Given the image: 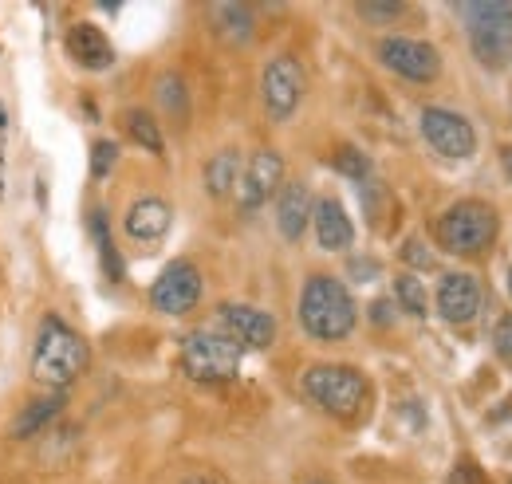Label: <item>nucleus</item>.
<instances>
[{"label":"nucleus","instance_id":"obj_1","mask_svg":"<svg viewBox=\"0 0 512 484\" xmlns=\"http://www.w3.org/2000/svg\"><path fill=\"white\" fill-rule=\"evenodd\" d=\"M296 311H300V327L316 343H343V339H351V331L359 323V307L351 300L347 284L327 276V272L308 276Z\"/></svg>","mask_w":512,"mask_h":484},{"label":"nucleus","instance_id":"obj_2","mask_svg":"<svg viewBox=\"0 0 512 484\" xmlns=\"http://www.w3.org/2000/svg\"><path fill=\"white\" fill-rule=\"evenodd\" d=\"M87 343L79 339L75 327H67L60 315H48L40 323V339L32 351V378L48 390H64L71 386L83 370H87Z\"/></svg>","mask_w":512,"mask_h":484},{"label":"nucleus","instance_id":"obj_3","mask_svg":"<svg viewBox=\"0 0 512 484\" xmlns=\"http://www.w3.org/2000/svg\"><path fill=\"white\" fill-rule=\"evenodd\" d=\"M300 386H304V394H308V402H312V406H320L323 414L343 418V422L359 418V414L367 410V398H371L367 378L347 363L308 366V370H304V378H300Z\"/></svg>","mask_w":512,"mask_h":484},{"label":"nucleus","instance_id":"obj_4","mask_svg":"<svg viewBox=\"0 0 512 484\" xmlns=\"http://www.w3.org/2000/svg\"><path fill=\"white\" fill-rule=\"evenodd\" d=\"M465 20L469 48L481 67L505 71L512 63V4L509 0H489V4H457Z\"/></svg>","mask_w":512,"mask_h":484},{"label":"nucleus","instance_id":"obj_5","mask_svg":"<svg viewBox=\"0 0 512 484\" xmlns=\"http://www.w3.org/2000/svg\"><path fill=\"white\" fill-rule=\"evenodd\" d=\"M497 229H501L497 209L489 201L469 197V201L449 205L446 213L434 221V241L449 256H477L497 241Z\"/></svg>","mask_w":512,"mask_h":484},{"label":"nucleus","instance_id":"obj_6","mask_svg":"<svg viewBox=\"0 0 512 484\" xmlns=\"http://www.w3.org/2000/svg\"><path fill=\"white\" fill-rule=\"evenodd\" d=\"M241 347L221 331H193L182 343V370L197 382H233L241 370Z\"/></svg>","mask_w":512,"mask_h":484},{"label":"nucleus","instance_id":"obj_7","mask_svg":"<svg viewBox=\"0 0 512 484\" xmlns=\"http://www.w3.org/2000/svg\"><path fill=\"white\" fill-rule=\"evenodd\" d=\"M260 99L272 122H288L304 99V67L296 56H276L260 75Z\"/></svg>","mask_w":512,"mask_h":484},{"label":"nucleus","instance_id":"obj_8","mask_svg":"<svg viewBox=\"0 0 512 484\" xmlns=\"http://www.w3.org/2000/svg\"><path fill=\"white\" fill-rule=\"evenodd\" d=\"M379 63L390 67L394 75L410 79V83H434L442 75V56L434 44L414 40V36H383L379 40Z\"/></svg>","mask_w":512,"mask_h":484},{"label":"nucleus","instance_id":"obj_9","mask_svg":"<svg viewBox=\"0 0 512 484\" xmlns=\"http://www.w3.org/2000/svg\"><path fill=\"white\" fill-rule=\"evenodd\" d=\"M418 126H422V138L430 142V150H438L442 158L461 162V158H473L477 154V130H473V122L465 119V115H457V111H449V107H426Z\"/></svg>","mask_w":512,"mask_h":484},{"label":"nucleus","instance_id":"obj_10","mask_svg":"<svg viewBox=\"0 0 512 484\" xmlns=\"http://www.w3.org/2000/svg\"><path fill=\"white\" fill-rule=\"evenodd\" d=\"M217 327L225 339H233L241 351H268L276 343V319L253 303H221Z\"/></svg>","mask_w":512,"mask_h":484},{"label":"nucleus","instance_id":"obj_11","mask_svg":"<svg viewBox=\"0 0 512 484\" xmlns=\"http://www.w3.org/2000/svg\"><path fill=\"white\" fill-rule=\"evenodd\" d=\"M284 182V158L276 150H256L249 158V166H241V178H237V209L241 213H256L260 205H268V197L280 193Z\"/></svg>","mask_w":512,"mask_h":484},{"label":"nucleus","instance_id":"obj_12","mask_svg":"<svg viewBox=\"0 0 512 484\" xmlns=\"http://www.w3.org/2000/svg\"><path fill=\"white\" fill-rule=\"evenodd\" d=\"M201 300V272L193 260H174L162 268V276L150 288V303L162 315H186Z\"/></svg>","mask_w":512,"mask_h":484},{"label":"nucleus","instance_id":"obj_13","mask_svg":"<svg viewBox=\"0 0 512 484\" xmlns=\"http://www.w3.org/2000/svg\"><path fill=\"white\" fill-rule=\"evenodd\" d=\"M438 315L453 323V327H465V323H473L477 315H481V307H485V292H481V280L473 276V272H446L442 280H438Z\"/></svg>","mask_w":512,"mask_h":484},{"label":"nucleus","instance_id":"obj_14","mask_svg":"<svg viewBox=\"0 0 512 484\" xmlns=\"http://www.w3.org/2000/svg\"><path fill=\"white\" fill-rule=\"evenodd\" d=\"M312 225H316V241L323 252H347L355 244V225H351L343 201H335V197H320L312 205Z\"/></svg>","mask_w":512,"mask_h":484},{"label":"nucleus","instance_id":"obj_15","mask_svg":"<svg viewBox=\"0 0 512 484\" xmlns=\"http://www.w3.org/2000/svg\"><path fill=\"white\" fill-rule=\"evenodd\" d=\"M312 205L316 201H312L304 182L280 185V193H276V229H280L284 241H300L304 237V229L312 221Z\"/></svg>","mask_w":512,"mask_h":484},{"label":"nucleus","instance_id":"obj_16","mask_svg":"<svg viewBox=\"0 0 512 484\" xmlns=\"http://www.w3.org/2000/svg\"><path fill=\"white\" fill-rule=\"evenodd\" d=\"M174 225V209L162 197H138L127 209V237L130 241L154 244L162 241Z\"/></svg>","mask_w":512,"mask_h":484},{"label":"nucleus","instance_id":"obj_17","mask_svg":"<svg viewBox=\"0 0 512 484\" xmlns=\"http://www.w3.org/2000/svg\"><path fill=\"white\" fill-rule=\"evenodd\" d=\"M64 44H67V56L79 63V67H87V71H107L115 63L111 40L95 24H71Z\"/></svg>","mask_w":512,"mask_h":484},{"label":"nucleus","instance_id":"obj_18","mask_svg":"<svg viewBox=\"0 0 512 484\" xmlns=\"http://www.w3.org/2000/svg\"><path fill=\"white\" fill-rule=\"evenodd\" d=\"M60 410H64V390H52V394H44V398H32V402L20 410V418L12 422V437L28 441V437L44 433L48 425L60 418Z\"/></svg>","mask_w":512,"mask_h":484},{"label":"nucleus","instance_id":"obj_19","mask_svg":"<svg viewBox=\"0 0 512 484\" xmlns=\"http://www.w3.org/2000/svg\"><path fill=\"white\" fill-rule=\"evenodd\" d=\"M237 178H241V154L237 150H217L205 162V189L213 197H229L237 189Z\"/></svg>","mask_w":512,"mask_h":484},{"label":"nucleus","instance_id":"obj_20","mask_svg":"<svg viewBox=\"0 0 512 484\" xmlns=\"http://www.w3.org/2000/svg\"><path fill=\"white\" fill-rule=\"evenodd\" d=\"M91 237L99 244V260H103L107 280H123V256H119V248L111 241V229H107L103 209H91Z\"/></svg>","mask_w":512,"mask_h":484},{"label":"nucleus","instance_id":"obj_21","mask_svg":"<svg viewBox=\"0 0 512 484\" xmlns=\"http://www.w3.org/2000/svg\"><path fill=\"white\" fill-rule=\"evenodd\" d=\"M394 300H398V307H402L406 315H414V319H426V311H430L426 284H422L414 272H402V276H394Z\"/></svg>","mask_w":512,"mask_h":484},{"label":"nucleus","instance_id":"obj_22","mask_svg":"<svg viewBox=\"0 0 512 484\" xmlns=\"http://www.w3.org/2000/svg\"><path fill=\"white\" fill-rule=\"evenodd\" d=\"M123 122H127V134L142 146V150H150V154H162V130H158V122H154V115H146V111H127L123 115Z\"/></svg>","mask_w":512,"mask_h":484},{"label":"nucleus","instance_id":"obj_23","mask_svg":"<svg viewBox=\"0 0 512 484\" xmlns=\"http://www.w3.org/2000/svg\"><path fill=\"white\" fill-rule=\"evenodd\" d=\"M217 20H225L221 32H229L233 40H249L253 36V12L245 4H221L217 8Z\"/></svg>","mask_w":512,"mask_h":484},{"label":"nucleus","instance_id":"obj_24","mask_svg":"<svg viewBox=\"0 0 512 484\" xmlns=\"http://www.w3.org/2000/svg\"><path fill=\"white\" fill-rule=\"evenodd\" d=\"M158 99H162V107H166L170 115L186 119L190 99H186V83H182L178 75H162V79H158Z\"/></svg>","mask_w":512,"mask_h":484},{"label":"nucleus","instance_id":"obj_25","mask_svg":"<svg viewBox=\"0 0 512 484\" xmlns=\"http://www.w3.org/2000/svg\"><path fill=\"white\" fill-rule=\"evenodd\" d=\"M335 170L339 174H347L351 182H371V162H367V154L363 150H355V146H343L339 154H335Z\"/></svg>","mask_w":512,"mask_h":484},{"label":"nucleus","instance_id":"obj_26","mask_svg":"<svg viewBox=\"0 0 512 484\" xmlns=\"http://www.w3.org/2000/svg\"><path fill=\"white\" fill-rule=\"evenodd\" d=\"M115 162H119V146H115V142H107V138H103V142H95V146H91V178H99V182H103V178L115 170Z\"/></svg>","mask_w":512,"mask_h":484},{"label":"nucleus","instance_id":"obj_27","mask_svg":"<svg viewBox=\"0 0 512 484\" xmlns=\"http://www.w3.org/2000/svg\"><path fill=\"white\" fill-rule=\"evenodd\" d=\"M406 8L402 4H386V0H375V4H359V16L363 20H379V24H386V20H398Z\"/></svg>","mask_w":512,"mask_h":484},{"label":"nucleus","instance_id":"obj_28","mask_svg":"<svg viewBox=\"0 0 512 484\" xmlns=\"http://www.w3.org/2000/svg\"><path fill=\"white\" fill-rule=\"evenodd\" d=\"M449 484H489V481H485V473H481V465H477L473 457H461L457 469H453V477H449Z\"/></svg>","mask_w":512,"mask_h":484},{"label":"nucleus","instance_id":"obj_29","mask_svg":"<svg viewBox=\"0 0 512 484\" xmlns=\"http://www.w3.org/2000/svg\"><path fill=\"white\" fill-rule=\"evenodd\" d=\"M402 260H406V264H414V268H434V252H430V248H422L418 237H410V241L402 244Z\"/></svg>","mask_w":512,"mask_h":484},{"label":"nucleus","instance_id":"obj_30","mask_svg":"<svg viewBox=\"0 0 512 484\" xmlns=\"http://www.w3.org/2000/svg\"><path fill=\"white\" fill-rule=\"evenodd\" d=\"M493 347H497L501 359L512 363V315H501V319H497V327H493Z\"/></svg>","mask_w":512,"mask_h":484},{"label":"nucleus","instance_id":"obj_31","mask_svg":"<svg viewBox=\"0 0 512 484\" xmlns=\"http://www.w3.org/2000/svg\"><path fill=\"white\" fill-rule=\"evenodd\" d=\"M182 484H229V481H225L221 473H209V469H201V473H190V477H186Z\"/></svg>","mask_w":512,"mask_h":484},{"label":"nucleus","instance_id":"obj_32","mask_svg":"<svg viewBox=\"0 0 512 484\" xmlns=\"http://www.w3.org/2000/svg\"><path fill=\"white\" fill-rule=\"evenodd\" d=\"M505 170H509V182H512V146H505Z\"/></svg>","mask_w":512,"mask_h":484},{"label":"nucleus","instance_id":"obj_33","mask_svg":"<svg viewBox=\"0 0 512 484\" xmlns=\"http://www.w3.org/2000/svg\"><path fill=\"white\" fill-rule=\"evenodd\" d=\"M304 484H331V481H323V477H312V481H304Z\"/></svg>","mask_w":512,"mask_h":484},{"label":"nucleus","instance_id":"obj_34","mask_svg":"<svg viewBox=\"0 0 512 484\" xmlns=\"http://www.w3.org/2000/svg\"><path fill=\"white\" fill-rule=\"evenodd\" d=\"M509 296H512V268H509Z\"/></svg>","mask_w":512,"mask_h":484}]
</instances>
